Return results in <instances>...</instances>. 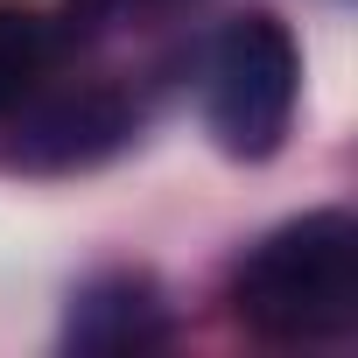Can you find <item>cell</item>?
<instances>
[{"label":"cell","mask_w":358,"mask_h":358,"mask_svg":"<svg viewBox=\"0 0 358 358\" xmlns=\"http://www.w3.org/2000/svg\"><path fill=\"white\" fill-rule=\"evenodd\" d=\"M232 302H239V323L274 344H330L358 330V218L309 211L267 232L246 253Z\"/></svg>","instance_id":"6da1fadb"},{"label":"cell","mask_w":358,"mask_h":358,"mask_svg":"<svg viewBox=\"0 0 358 358\" xmlns=\"http://www.w3.org/2000/svg\"><path fill=\"white\" fill-rule=\"evenodd\" d=\"M302 92V50L274 15H239L218 29L204 64V127L232 162H267L288 141Z\"/></svg>","instance_id":"7a4b0ae2"},{"label":"cell","mask_w":358,"mask_h":358,"mask_svg":"<svg viewBox=\"0 0 358 358\" xmlns=\"http://www.w3.org/2000/svg\"><path fill=\"white\" fill-rule=\"evenodd\" d=\"M64 344L78 358H127V351H155L169 344V302L148 274L134 267H113V274H92L78 295H71V316H64Z\"/></svg>","instance_id":"3957f363"},{"label":"cell","mask_w":358,"mask_h":358,"mask_svg":"<svg viewBox=\"0 0 358 358\" xmlns=\"http://www.w3.org/2000/svg\"><path fill=\"white\" fill-rule=\"evenodd\" d=\"M127 134H134V106L127 99H113V92H71V99H50V106L22 113L15 162H29V169H92Z\"/></svg>","instance_id":"277c9868"},{"label":"cell","mask_w":358,"mask_h":358,"mask_svg":"<svg viewBox=\"0 0 358 358\" xmlns=\"http://www.w3.org/2000/svg\"><path fill=\"white\" fill-rule=\"evenodd\" d=\"M50 50H57V36H50V15L36 0H0V120L36 99Z\"/></svg>","instance_id":"5b68a950"},{"label":"cell","mask_w":358,"mask_h":358,"mask_svg":"<svg viewBox=\"0 0 358 358\" xmlns=\"http://www.w3.org/2000/svg\"><path fill=\"white\" fill-rule=\"evenodd\" d=\"M141 8H155V0H71V15H85L92 29H106V22H127V15H141Z\"/></svg>","instance_id":"8992f818"}]
</instances>
